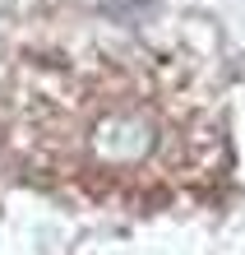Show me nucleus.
Returning a JSON list of instances; mask_svg holds the SVG:
<instances>
[{"label":"nucleus","mask_w":245,"mask_h":255,"mask_svg":"<svg viewBox=\"0 0 245 255\" xmlns=\"http://www.w3.org/2000/svg\"><path fill=\"white\" fill-rule=\"evenodd\" d=\"M88 148L102 167H144L162 148V121L144 102H111L88 121Z\"/></svg>","instance_id":"f257e3e1"}]
</instances>
